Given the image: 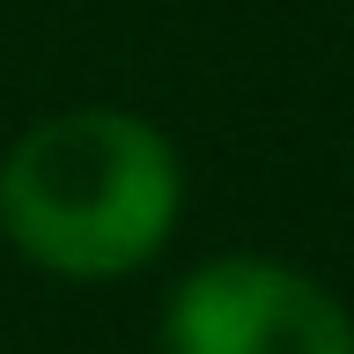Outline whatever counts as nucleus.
Masks as SVG:
<instances>
[{
	"mask_svg": "<svg viewBox=\"0 0 354 354\" xmlns=\"http://www.w3.org/2000/svg\"><path fill=\"white\" fill-rule=\"evenodd\" d=\"M185 170L140 111H52L0 162V229L59 281H118L177 229Z\"/></svg>",
	"mask_w": 354,
	"mask_h": 354,
	"instance_id": "f257e3e1",
	"label": "nucleus"
},
{
	"mask_svg": "<svg viewBox=\"0 0 354 354\" xmlns=\"http://www.w3.org/2000/svg\"><path fill=\"white\" fill-rule=\"evenodd\" d=\"M162 354H354V317L325 281L229 251L170 288Z\"/></svg>",
	"mask_w": 354,
	"mask_h": 354,
	"instance_id": "f03ea898",
	"label": "nucleus"
}]
</instances>
